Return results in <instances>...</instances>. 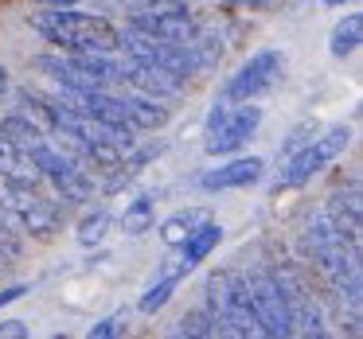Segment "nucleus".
<instances>
[{
	"label": "nucleus",
	"mask_w": 363,
	"mask_h": 339,
	"mask_svg": "<svg viewBox=\"0 0 363 339\" xmlns=\"http://www.w3.org/2000/svg\"><path fill=\"white\" fill-rule=\"evenodd\" d=\"M305 250L320 277L332 285V292L359 308V238L344 234L328 214H316L305 226Z\"/></svg>",
	"instance_id": "nucleus-1"
},
{
	"label": "nucleus",
	"mask_w": 363,
	"mask_h": 339,
	"mask_svg": "<svg viewBox=\"0 0 363 339\" xmlns=\"http://www.w3.org/2000/svg\"><path fill=\"white\" fill-rule=\"evenodd\" d=\"M32 28L43 35L48 43H55L59 51H106V55H118L121 51V32L102 16H86V12L71 8H48L35 12Z\"/></svg>",
	"instance_id": "nucleus-2"
},
{
	"label": "nucleus",
	"mask_w": 363,
	"mask_h": 339,
	"mask_svg": "<svg viewBox=\"0 0 363 339\" xmlns=\"http://www.w3.org/2000/svg\"><path fill=\"white\" fill-rule=\"evenodd\" d=\"M0 207H4V219L32 238H55L63 230V207L43 195L40 183L0 180Z\"/></svg>",
	"instance_id": "nucleus-3"
},
{
	"label": "nucleus",
	"mask_w": 363,
	"mask_h": 339,
	"mask_svg": "<svg viewBox=\"0 0 363 339\" xmlns=\"http://www.w3.org/2000/svg\"><path fill=\"white\" fill-rule=\"evenodd\" d=\"M207 312H211L219 335H258L246 281L235 269H219V273L207 277Z\"/></svg>",
	"instance_id": "nucleus-4"
},
{
	"label": "nucleus",
	"mask_w": 363,
	"mask_h": 339,
	"mask_svg": "<svg viewBox=\"0 0 363 339\" xmlns=\"http://www.w3.org/2000/svg\"><path fill=\"white\" fill-rule=\"evenodd\" d=\"M262 125V105L254 102H215L207 113V156H230L238 152Z\"/></svg>",
	"instance_id": "nucleus-5"
},
{
	"label": "nucleus",
	"mask_w": 363,
	"mask_h": 339,
	"mask_svg": "<svg viewBox=\"0 0 363 339\" xmlns=\"http://www.w3.org/2000/svg\"><path fill=\"white\" fill-rule=\"evenodd\" d=\"M347 141H352V133H347L344 125L324 129L320 137H308V141L301 144L297 152H289V156H285V168H281V176L274 180V191H285V188H301V183H308L316 172H324V168H328L332 160H336L340 152L347 149Z\"/></svg>",
	"instance_id": "nucleus-6"
},
{
	"label": "nucleus",
	"mask_w": 363,
	"mask_h": 339,
	"mask_svg": "<svg viewBox=\"0 0 363 339\" xmlns=\"http://www.w3.org/2000/svg\"><path fill=\"white\" fill-rule=\"evenodd\" d=\"M121 51H125L129 59H137V63H149V67H157V71H164L168 79H176L180 86L196 74V59H191L188 43H168V40H157V35L137 32V28H125V32H121Z\"/></svg>",
	"instance_id": "nucleus-7"
},
{
	"label": "nucleus",
	"mask_w": 363,
	"mask_h": 339,
	"mask_svg": "<svg viewBox=\"0 0 363 339\" xmlns=\"http://www.w3.org/2000/svg\"><path fill=\"white\" fill-rule=\"evenodd\" d=\"M242 281H246V297H250L254 320H258V335H293L289 304H285L281 281H277L274 269H254Z\"/></svg>",
	"instance_id": "nucleus-8"
},
{
	"label": "nucleus",
	"mask_w": 363,
	"mask_h": 339,
	"mask_svg": "<svg viewBox=\"0 0 363 339\" xmlns=\"http://www.w3.org/2000/svg\"><path fill=\"white\" fill-rule=\"evenodd\" d=\"M281 74H285V55L281 51H274V47L254 51V55L227 79L223 102H258L262 94H269V90L281 82Z\"/></svg>",
	"instance_id": "nucleus-9"
},
{
	"label": "nucleus",
	"mask_w": 363,
	"mask_h": 339,
	"mask_svg": "<svg viewBox=\"0 0 363 339\" xmlns=\"http://www.w3.org/2000/svg\"><path fill=\"white\" fill-rule=\"evenodd\" d=\"M129 28L145 35H157V40H168V43H188L196 35L199 20L188 12L184 0H149L145 8H137L129 16Z\"/></svg>",
	"instance_id": "nucleus-10"
},
{
	"label": "nucleus",
	"mask_w": 363,
	"mask_h": 339,
	"mask_svg": "<svg viewBox=\"0 0 363 339\" xmlns=\"http://www.w3.org/2000/svg\"><path fill=\"white\" fill-rule=\"evenodd\" d=\"M277 281H281V292H285V304H289V320H293V331H308V335H320L324 331V320H320V308H316L308 285L301 281L293 269H274Z\"/></svg>",
	"instance_id": "nucleus-11"
},
{
	"label": "nucleus",
	"mask_w": 363,
	"mask_h": 339,
	"mask_svg": "<svg viewBox=\"0 0 363 339\" xmlns=\"http://www.w3.org/2000/svg\"><path fill=\"white\" fill-rule=\"evenodd\" d=\"M262 172H266V160H262V156H235V160H227V164L211 168V172L199 180V188H203V191L250 188V183L262 180Z\"/></svg>",
	"instance_id": "nucleus-12"
},
{
	"label": "nucleus",
	"mask_w": 363,
	"mask_h": 339,
	"mask_svg": "<svg viewBox=\"0 0 363 339\" xmlns=\"http://www.w3.org/2000/svg\"><path fill=\"white\" fill-rule=\"evenodd\" d=\"M118 82H125V86H133L137 94H149V98H160V102H168L172 94H180V82L168 79L164 71H157V67L149 63H137V59H121V74Z\"/></svg>",
	"instance_id": "nucleus-13"
},
{
	"label": "nucleus",
	"mask_w": 363,
	"mask_h": 339,
	"mask_svg": "<svg viewBox=\"0 0 363 339\" xmlns=\"http://www.w3.org/2000/svg\"><path fill=\"white\" fill-rule=\"evenodd\" d=\"M121 98V113H125V121L141 133V129H160L168 121V105L160 102V98H149V94H118Z\"/></svg>",
	"instance_id": "nucleus-14"
},
{
	"label": "nucleus",
	"mask_w": 363,
	"mask_h": 339,
	"mask_svg": "<svg viewBox=\"0 0 363 339\" xmlns=\"http://www.w3.org/2000/svg\"><path fill=\"white\" fill-rule=\"evenodd\" d=\"M219 242H223V226H219V222H211V219L199 222V226H196V230H191V234L180 242V265L191 273V269H196L199 261L211 258V250H215Z\"/></svg>",
	"instance_id": "nucleus-15"
},
{
	"label": "nucleus",
	"mask_w": 363,
	"mask_h": 339,
	"mask_svg": "<svg viewBox=\"0 0 363 339\" xmlns=\"http://www.w3.org/2000/svg\"><path fill=\"white\" fill-rule=\"evenodd\" d=\"M328 214L332 222H336L344 234H352V238H359V188L355 183H347V188H336L332 191V199H328Z\"/></svg>",
	"instance_id": "nucleus-16"
},
{
	"label": "nucleus",
	"mask_w": 363,
	"mask_h": 339,
	"mask_svg": "<svg viewBox=\"0 0 363 339\" xmlns=\"http://www.w3.org/2000/svg\"><path fill=\"white\" fill-rule=\"evenodd\" d=\"M0 180L16 183H43V176L35 172V164L28 160V152L20 144H12L9 137H0Z\"/></svg>",
	"instance_id": "nucleus-17"
},
{
	"label": "nucleus",
	"mask_w": 363,
	"mask_h": 339,
	"mask_svg": "<svg viewBox=\"0 0 363 339\" xmlns=\"http://www.w3.org/2000/svg\"><path fill=\"white\" fill-rule=\"evenodd\" d=\"M184 277H188V269L180 265V258H176V265H168L164 273H160L157 281H152L149 289L141 292V304H137V308H141V312H149V316H152V312H160V308H164L168 300H172V292L180 289Z\"/></svg>",
	"instance_id": "nucleus-18"
},
{
	"label": "nucleus",
	"mask_w": 363,
	"mask_h": 339,
	"mask_svg": "<svg viewBox=\"0 0 363 339\" xmlns=\"http://www.w3.org/2000/svg\"><path fill=\"white\" fill-rule=\"evenodd\" d=\"M152 222H157V195H137V199H129L125 211H121V230H125L129 238L152 230Z\"/></svg>",
	"instance_id": "nucleus-19"
},
{
	"label": "nucleus",
	"mask_w": 363,
	"mask_h": 339,
	"mask_svg": "<svg viewBox=\"0 0 363 339\" xmlns=\"http://www.w3.org/2000/svg\"><path fill=\"white\" fill-rule=\"evenodd\" d=\"M359 43H363V16H359V12H352V16H344L336 28H332L328 51L336 59H347L352 51H359Z\"/></svg>",
	"instance_id": "nucleus-20"
},
{
	"label": "nucleus",
	"mask_w": 363,
	"mask_h": 339,
	"mask_svg": "<svg viewBox=\"0 0 363 339\" xmlns=\"http://www.w3.org/2000/svg\"><path fill=\"white\" fill-rule=\"evenodd\" d=\"M199 222H207V211H199V207H188V211L168 214V219L160 222V242H164V246H180L184 238L199 226Z\"/></svg>",
	"instance_id": "nucleus-21"
},
{
	"label": "nucleus",
	"mask_w": 363,
	"mask_h": 339,
	"mask_svg": "<svg viewBox=\"0 0 363 339\" xmlns=\"http://www.w3.org/2000/svg\"><path fill=\"white\" fill-rule=\"evenodd\" d=\"M0 137H9L12 144H20V149H32L35 141H43V125H35L28 113H9V117L0 121Z\"/></svg>",
	"instance_id": "nucleus-22"
},
{
	"label": "nucleus",
	"mask_w": 363,
	"mask_h": 339,
	"mask_svg": "<svg viewBox=\"0 0 363 339\" xmlns=\"http://www.w3.org/2000/svg\"><path fill=\"white\" fill-rule=\"evenodd\" d=\"M106 230H110V211H106V207H94V211H86L79 219V242L98 246L106 238Z\"/></svg>",
	"instance_id": "nucleus-23"
},
{
	"label": "nucleus",
	"mask_w": 363,
	"mask_h": 339,
	"mask_svg": "<svg viewBox=\"0 0 363 339\" xmlns=\"http://www.w3.org/2000/svg\"><path fill=\"white\" fill-rule=\"evenodd\" d=\"M180 335H219V328H215L207 308H196V312H188L180 320Z\"/></svg>",
	"instance_id": "nucleus-24"
},
{
	"label": "nucleus",
	"mask_w": 363,
	"mask_h": 339,
	"mask_svg": "<svg viewBox=\"0 0 363 339\" xmlns=\"http://www.w3.org/2000/svg\"><path fill=\"white\" fill-rule=\"evenodd\" d=\"M125 331H129V312H113L90 328V339H110V335H125Z\"/></svg>",
	"instance_id": "nucleus-25"
},
{
	"label": "nucleus",
	"mask_w": 363,
	"mask_h": 339,
	"mask_svg": "<svg viewBox=\"0 0 363 339\" xmlns=\"http://www.w3.org/2000/svg\"><path fill=\"white\" fill-rule=\"evenodd\" d=\"M0 335H9V339H24V335H28V323H24V320H4V323H0Z\"/></svg>",
	"instance_id": "nucleus-26"
},
{
	"label": "nucleus",
	"mask_w": 363,
	"mask_h": 339,
	"mask_svg": "<svg viewBox=\"0 0 363 339\" xmlns=\"http://www.w3.org/2000/svg\"><path fill=\"white\" fill-rule=\"evenodd\" d=\"M24 292H28V285H12V289H4V292H0V308L12 304V300H20Z\"/></svg>",
	"instance_id": "nucleus-27"
},
{
	"label": "nucleus",
	"mask_w": 363,
	"mask_h": 339,
	"mask_svg": "<svg viewBox=\"0 0 363 339\" xmlns=\"http://www.w3.org/2000/svg\"><path fill=\"white\" fill-rule=\"evenodd\" d=\"M35 4H43V8H71L79 0H35Z\"/></svg>",
	"instance_id": "nucleus-28"
},
{
	"label": "nucleus",
	"mask_w": 363,
	"mask_h": 339,
	"mask_svg": "<svg viewBox=\"0 0 363 339\" xmlns=\"http://www.w3.org/2000/svg\"><path fill=\"white\" fill-rule=\"evenodd\" d=\"M9 94V71H4V67H0V98Z\"/></svg>",
	"instance_id": "nucleus-29"
},
{
	"label": "nucleus",
	"mask_w": 363,
	"mask_h": 339,
	"mask_svg": "<svg viewBox=\"0 0 363 339\" xmlns=\"http://www.w3.org/2000/svg\"><path fill=\"white\" fill-rule=\"evenodd\" d=\"M238 4H246V8H266L269 0H238Z\"/></svg>",
	"instance_id": "nucleus-30"
},
{
	"label": "nucleus",
	"mask_w": 363,
	"mask_h": 339,
	"mask_svg": "<svg viewBox=\"0 0 363 339\" xmlns=\"http://www.w3.org/2000/svg\"><path fill=\"white\" fill-rule=\"evenodd\" d=\"M324 4H355V0H324Z\"/></svg>",
	"instance_id": "nucleus-31"
}]
</instances>
